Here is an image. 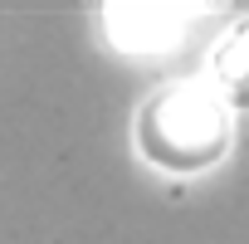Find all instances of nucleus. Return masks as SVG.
I'll list each match as a JSON object with an SVG mask.
<instances>
[{"label":"nucleus","mask_w":249,"mask_h":244,"mask_svg":"<svg viewBox=\"0 0 249 244\" xmlns=\"http://www.w3.org/2000/svg\"><path fill=\"white\" fill-rule=\"evenodd\" d=\"M230 147V117L215 88L176 83L157 88L137 112V152L171 176H196L215 166Z\"/></svg>","instance_id":"f257e3e1"},{"label":"nucleus","mask_w":249,"mask_h":244,"mask_svg":"<svg viewBox=\"0 0 249 244\" xmlns=\"http://www.w3.org/2000/svg\"><path fill=\"white\" fill-rule=\"evenodd\" d=\"M210 83L220 98L249 107V20L230 25V35L215 44V59H210Z\"/></svg>","instance_id":"f03ea898"}]
</instances>
